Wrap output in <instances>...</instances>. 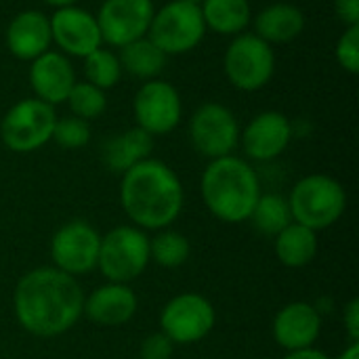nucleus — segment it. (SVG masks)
Masks as SVG:
<instances>
[{
  "instance_id": "obj_27",
  "label": "nucleus",
  "mask_w": 359,
  "mask_h": 359,
  "mask_svg": "<svg viewBox=\"0 0 359 359\" xmlns=\"http://www.w3.org/2000/svg\"><path fill=\"white\" fill-rule=\"evenodd\" d=\"M84 76L86 82L95 84L101 90L114 88L122 78V65L118 55L99 46L97 50L84 57Z\"/></svg>"
},
{
  "instance_id": "obj_21",
  "label": "nucleus",
  "mask_w": 359,
  "mask_h": 359,
  "mask_svg": "<svg viewBox=\"0 0 359 359\" xmlns=\"http://www.w3.org/2000/svg\"><path fill=\"white\" fill-rule=\"evenodd\" d=\"M305 29V15L299 6L288 2H276L263 8L255 19V34L271 42H290Z\"/></svg>"
},
{
  "instance_id": "obj_14",
  "label": "nucleus",
  "mask_w": 359,
  "mask_h": 359,
  "mask_svg": "<svg viewBox=\"0 0 359 359\" xmlns=\"http://www.w3.org/2000/svg\"><path fill=\"white\" fill-rule=\"evenodd\" d=\"M50 21L53 42L72 57H86L103 44L97 17L88 11L72 4L57 8Z\"/></svg>"
},
{
  "instance_id": "obj_20",
  "label": "nucleus",
  "mask_w": 359,
  "mask_h": 359,
  "mask_svg": "<svg viewBox=\"0 0 359 359\" xmlns=\"http://www.w3.org/2000/svg\"><path fill=\"white\" fill-rule=\"evenodd\" d=\"M151 149H154V137L149 133H145L143 128L135 126L126 133L111 137L103 145L101 156H103V164L109 170L124 175L135 164L147 160L151 156Z\"/></svg>"
},
{
  "instance_id": "obj_36",
  "label": "nucleus",
  "mask_w": 359,
  "mask_h": 359,
  "mask_svg": "<svg viewBox=\"0 0 359 359\" xmlns=\"http://www.w3.org/2000/svg\"><path fill=\"white\" fill-rule=\"evenodd\" d=\"M46 4H50V6H57V8H63V6H72V4H76L78 0H44Z\"/></svg>"
},
{
  "instance_id": "obj_8",
  "label": "nucleus",
  "mask_w": 359,
  "mask_h": 359,
  "mask_svg": "<svg viewBox=\"0 0 359 359\" xmlns=\"http://www.w3.org/2000/svg\"><path fill=\"white\" fill-rule=\"evenodd\" d=\"M225 74L240 90L263 88L276 72V53L271 44L257 34H238L225 50Z\"/></svg>"
},
{
  "instance_id": "obj_29",
  "label": "nucleus",
  "mask_w": 359,
  "mask_h": 359,
  "mask_svg": "<svg viewBox=\"0 0 359 359\" xmlns=\"http://www.w3.org/2000/svg\"><path fill=\"white\" fill-rule=\"evenodd\" d=\"M53 139L65 149H80L90 141V124L76 116H65L55 122Z\"/></svg>"
},
{
  "instance_id": "obj_35",
  "label": "nucleus",
  "mask_w": 359,
  "mask_h": 359,
  "mask_svg": "<svg viewBox=\"0 0 359 359\" xmlns=\"http://www.w3.org/2000/svg\"><path fill=\"white\" fill-rule=\"evenodd\" d=\"M337 359H359V343H351Z\"/></svg>"
},
{
  "instance_id": "obj_4",
  "label": "nucleus",
  "mask_w": 359,
  "mask_h": 359,
  "mask_svg": "<svg viewBox=\"0 0 359 359\" xmlns=\"http://www.w3.org/2000/svg\"><path fill=\"white\" fill-rule=\"evenodd\" d=\"M292 221L311 231L332 227L347 208L345 187L328 175L303 177L288 196Z\"/></svg>"
},
{
  "instance_id": "obj_32",
  "label": "nucleus",
  "mask_w": 359,
  "mask_h": 359,
  "mask_svg": "<svg viewBox=\"0 0 359 359\" xmlns=\"http://www.w3.org/2000/svg\"><path fill=\"white\" fill-rule=\"evenodd\" d=\"M343 324L347 328V334L351 339V343H359V301L353 299L343 313Z\"/></svg>"
},
{
  "instance_id": "obj_28",
  "label": "nucleus",
  "mask_w": 359,
  "mask_h": 359,
  "mask_svg": "<svg viewBox=\"0 0 359 359\" xmlns=\"http://www.w3.org/2000/svg\"><path fill=\"white\" fill-rule=\"evenodd\" d=\"M65 103L69 105L72 109V116L76 118H82L86 122L99 118L105 107H107V97H105V90L97 88L95 84L90 82H76L65 99Z\"/></svg>"
},
{
  "instance_id": "obj_1",
  "label": "nucleus",
  "mask_w": 359,
  "mask_h": 359,
  "mask_svg": "<svg viewBox=\"0 0 359 359\" xmlns=\"http://www.w3.org/2000/svg\"><path fill=\"white\" fill-rule=\"evenodd\" d=\"M84 292L74 276L57 267H36L15 286L13 311L19 326L40 339L61 337L82 318Z\"/></svg>"
},
{
  "instance_id": "obj_33",
  "label": "nucleus",
  "mask_w": 359,
  "mask_h": 359,
  "mask_svg": "<svg viewBox=\"0 0 359 359\" xmlns=\"http://www.w3.org/2000/svg\"><path fill=\"white\" fill-rule=\"evenodd\" d=\"M334 11L347 27L359 25V0H334Z\"/></svg>"
},
{
  "instance_id": "obj_18",
  "label": "nucleus",
  "mask_w": 359,
  "mask_h": 359,
  "mask_svg": "<svg viewBox=\"0 0 359 359\" xmlns=\"http://www.w3.org/2000/svg\"><path fill=\"white\" fill-rule=\"evenodd\" d=\"M29 84L36 99L55 107L59 103H65L72 86L76 84V74L65 55L46 50L32 61Z\"/></svg>"
},
{
  "instance_id": "obj_16",
  "label": "nucleus",
  "mask_w": 359,
  "mask_h": 359,
  "mask_svg": "<svg viewBox=\"0 0 359 359\" xmlns=\"http://www.w3.org/2000/svg\"><path fill=\"white\" fill-rule=\"evenodd\" d=\"M322 332V316L320 311L305 303H288L282 307L273 320V339L286 351H299L313 347Z\"/></svg>"
},
{
  "instance_id": "obj_30",
  "label": "nucleus",
  "mask_w": 359,
  "mask_h": 359,
  "mask_svg": "<svg viewBox=\"0 0 359 359\" xmlns=\"http://www.w3.org/2000/svg\"><path fill=\"white\" fill-rule=\"evenodd\" d=\"M337 61L339 65L349 72V74H358L359 72V25H349L343 36L337 42L334 48Z\"/></svg>"
},
{
  "instance_id": "obj_9",
  "label": "nucleus",
  "mask_w": 359,
  "mask_h": 359,
  "mask_svg": "<svg viewBox=\"0 0 359 359\" xmlns=\"http://www.w3.org/2000/svg\"><path fill=\"white\" fill-rule=\"evenodd\" d=\"M215 322L217 313L212 303L198 292H183L172 297L160 313L162 332L175 345H191L202 341L210 334Z\"/></svg>"
},
{
  "instance_id": "obj_7",
  "label": "nucleus",
  "mask_w": 359,
  "mask_h": 359,
  "mask_svg": "<svg viewBox=\"0 0 359 359\" xmlns=\"http://www.w3.org/2000/svg\"><path fill=\"white\" fill-rule=\"evenodd\" d=\"M57 122L55 107L40 99L15 103L0 122V139L15 154H29L53 139Z\"/></svg>"
},
{
  "instance_id": "obj_19",
  "label": "nucleus",
  "mask_w": 359,
  "mask_h": 359,
  "mask_svg": "<svg viewBox=\"0 0 359 359\" xmlns=\"http://www.w3.org/2000/svg\"><path fill=\"white\" fill-rule=\"evenodd\" d=\"M6 46L21 61H34L50 48V21L40 11L17 13L6 27Z\"/></svg>"
},
{
  "instance_id": "obj_15",
  "label": "nucleus",
  "mask_w": 359,
  "mask_h": 359,
  "mask_svg": "<svg viewBox=\"0 0 359 359\" xmlns=\"http://www.w3.org/2000/svg\"><path fill=\"white\" fill-rule=\"evenodd\" d=\"M244 154L257 162L276 160L292 141V124L280 111H263L255 116L240 135Z\"/></svg>"
},
{
  "instance_id": "obj_6",
  "label": "nucleus",
  "mask_w": 359,
  "mask_h": 359,
  "mask_svg": "<svg viewBox=\"0 0 359 359\" xmlns=\"http://www.w3.org/2000/svg\"><path fill=\"white\" fill-rule=\"evenodd\" d=\"M206 34L202 11L185 0H172L154 13L147 38L164 55H183L196 48Z\"/></svg>"
},
{
  "instance_id": "obj_24",
  "label": "nucleus",
  "mask_w": 359,
  "mask_h": 359,
  "mask_svg": "<svg viewBox=\"0 0 359 359\" xmlns=\"http://www.w3.org/2000/svg\"><path fill=\"white\" fill-rule=\"evenodd\" d=\"M166 57L147 36L128 42L120 48V65L130 76L141 80H154L166 65Z\"/></svg>"
},
{
  "instance_id": "obj_31",
  "label": "nucleus",
  "mask_w": 359,
  "mask_h": 359,
  "mask_svg": "<svg viewBox=\"0 0 359 359\" xmlns=\"http://www.w3.org/2000/svg\"><path fill=\"white\" fill-rule=\"evenodd\" d=\"M175 351V343L164 334V332H154L149 334L139 349L141 359H170Z\"/></svg>"
},
{
  "instance_id": "obj_25",
  "label": "nucleus",
  "mask_w": 359,
  "mask_h": 359,
  "mask_svg": "<svg viewBox=\"0 0 359 359\" xmlns=\"http://www.w3.org/2000/svg\"><path fill=\"white\" fill-rule=\"evenodd\" d=\"M248 221H252L255 229L263 236H278L284 227L292 223V212L288 198L280 194H261Z\"/></svg>"
},
{
  "instance_id": "obj_34",
  "label": "nucleus",
  "mask_w": 359,
  "mask_h": 359,
  "mask_svg": "<svg viewBox=\"0 0 359 359\" xmlns=\"http://www.w3.org/2000/svg\"><path fill=\"white\" fill-rule=\"evenodd\" d=\"M284 359H330L324 351L316 349V347H307V349H299V351H288V355Z\"/></svg>"
},
{
  "instance_id": "obj_26",
  "label": "nucleus",
  "mask_w": 359,
  "mask_h": 359,
  "mask_svg": "<svg viewBox=\"0 0 359 359\" xmlns=\"http://www.w3.org/2000/svg\"><path fill=\"white\" fill-rule=\"evenodd\" d=\"M191 255L189 240L172 229H160V233L149 240V261L158 263L160 267L175 269L187 263Z\"/></svg>"
},
{
  "instance_id": "obj_17",
  "label": "nucleus",
  "mask_w": 359,
  "mask_h": 359,
  "mask_svg": "<svg viewBox=\"0 0 359 359\" xmlns=\"http://www.w3.org/2000/svg\"><path fill=\"white\" fill-rule=\"evenodd\" d=\"M137 294L130 290L128 284H114L107 282L84 297L82 316H86L93 324L103 328H118L128 324L137 313Z\"/></svg>"
},
{
  "instance_id": "obj_13",
  "label": "nucleus",
  "mask_w": 359,
  "mask_h": 359,
  "mask_svg": "<svg viewBox=\"0 0 359 359\" xmlns=\"http://www.w3.org/2000/svg\"><path fill=\"white\" fill-rule=\"evenodd\" d=\"M156 6L154 0H105L97 13L103 42L122 48L147 36Z\"/></svg>"
},
{
  "instance_id": "obj_10",
  "label": "nucleus",
  "mask_w": 359,
  "mask_h": 359,
  "mask_svg": "<svg viewBox=\"0 0 359 359\" xmlns=\"http://www.w3.org/2000/svg\"><path fill=\"white\" fill-rule=\"evenodd\" d=\"M189 139L196 151L204 158H225L231 156L240 143V124L229 107L221 103H204L191 116Z\"/></svg>"
},
{
  "instance_id": "obj_11",
  "label": "nucleus",
  "mask_w": 359,
  "mask_h": 359,
  "mask_svg": "<svg viewBox=\"0 0 359 359\" xmlns=\"http://www.w3.org/2000/svg\"><path fill=\"white\" fill-rule=\"evenodd\" d=\"M99 244V231L90 223L74 219L61 225L50 240V259L55 263L53 267L74 278L90 273L97 267Z\"/></svg>"
},
{
  "instance_id": "obj_12",
  "label": "nucleus",
  "mask_w": 359,
  "mask_h": 359,
  "mask_svg": "<svg viewBox=\"0 0 359 359\" xmlns=\"http://www.w3.org/2000/svg\"><path fill=\"white\" fill-rule=\"evenodd\" d=\"M135 122L139 128L156 135H168L175 130L183 116V103L179 90L164 80H147L133 101Z\"/></svg>"
},
{
  "instance_id": "obj_37",
  "label": "nucleus",
  "mask_w": 359,
  "mask_h": 359,
  "mask_svg": "<svg viewBox=\"0 0 359 359\" xmlns=\"http://www.w3.org/2000/svg\"><path fill=\"white\" fill-rule=\"evenodd\" d=\"M185 2H189V4H196V6H200V4H202L204 0H185Z\"/></svg>"
},
{
  "instance_id": "obj_22",
  "label": "nucleus",
  "mask_w": 359,
  "mask_h": 359,
  "mask_svg": "<svg viewBox=\"0 0 359 359\" xmlns=\"http://www.w3.org/2000/svg\"><path fill=\"white\" fill-rule=\"evenodd\" d=\"M276 257L282 265L290 269H299L309 265L318 255V233L307 229L305 225L290 223L276 236Z\"/></svg>"
},
{
  "instance_id": "obj_2",
  "label": "nucleus",
  "mask_w": 359,
  "mask_h": 359,
  "mask_svg": "<svg viewBox=\"0 0 359 359\" xmlns=\"http://www.w3.org/2000/svg\"><path fill=\"white\" fill-rule=\"evenodd\" d=\"M183 202L181 179L162 160L147 158L122 175L120 204L139 229H166L179 219Z\"/></svg>"
},
{
  "instance_id": "obj_23",
  "label": "nucleus",
  "mask_w": 359,
  "mask_h": 359,
  "mask_svg": "<svg viewBox=\"0 0 359 359\" xmlns=\"http://www.w3.org/2000/svg\"><path fill=\"white\" fill-rule=\"evenodd\" d=\"M206 29L221 36H238L250 23L248 0H204L200 4Z\"/></svg>"
},
{
  "instance_id": "obj_5",
  "label": "nucleus",
  "mask_w": 359,
  "mask_h": 359,
  "mask_svg": "<svg viewBox=\"0 0 359 359\" xmlns=\"http://www.w3.org/2000/svg\"><path fill=\"white\" fill-rule=\"evenodd\" d=\"M149 265V238L135 225H118L101 236L97 269L107 282L128 284Z\"/></svg>"
},
{
  "instance_id": "obj_3",
  "label": "nucleus",
  "mask_w": 359,
  "mask_h": 359,
  "mask_svg": "<svg viewBox=\"0 0 359 359\" xmlns=\"http://www.w3.org/2000/svg\"><path fill=\"white\" fill-rule=\"evenodd\" d=\"M200 194L206 208L223 223L248 221L259 196L261 183L255 168L236 156L210 160L200 179Z\"/></svg>"
}]
</instances>
